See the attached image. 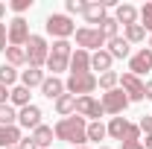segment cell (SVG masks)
<instances>
[{"mask_svg": "<svg viewBox=\"0 0 152 149\" xmlns=\"http://www.w3.org/2000/svg\"><path fill=\"white\" fill-rule=\"evenodd\" d=\"M56 137L58 140H64V143H76V146H82L85 140H88V123L82 120V117H61L56 123Z\"/></svg>", "mask_w": 152, "mask_h": 149, "instance_id": "cell-1", "label": "cell"}, {"mask_svg": "<svg viewBox=\"0 0 152 149\" xmlns=\"http://www.w3.org/2000/svg\"><path fill=\"white\" fill-rule=\"evenodd\" d=\"M70 56H73L70 44H67V41H56L53 50H50V56H47V70L53 76L61 73V70H67V67H70Z\"/></svg>", "mask_w": 152, "mask_h": 149, "instance_id": "cell-2", "label": "cell"}, {"mask_svg": "<svg viewBox=\"0 0 152 149\" xmlns=\"http://www.w3.org/2000/svg\"><path fill=\"white\" fill-rule=\"evenodd\" d=\"M44 29L50 32V35H56V41H67V38L76 32L73 20L67 18V15H47V20H44Z\"/></svg>", "mask_w": 152, "mask_h": 149, "instance_id": "cell-3", "label": "cell"}, {"mask_svg": "<svg viewBox=\"0 0 152 149\" xmlns=\"http://www.w3.org/2000/svg\"><path fill=\"white\" fill-rule=\"evenodd\" d=\"M47 56H50L47 41L41 35H29V41H26V64L29 67H41V64H47Z\"/></svg>", "mask_w": 152, "mask_h": 149, "instance_id": "cell-4", "label": "cell"}, {"mask_svg": "<svg viewBox=\"0 0 152 149\" xmlns=\"http://www.w3.org/2000/svg\"><path fill=\"white\" fill-rule=\"evenodd\" d=\"M96 88V76L94 73H70V79L64 82L67 93H79V96H91V91Z\"/></svg>", "mask_w": 152, "mask_h": 149, "instance_id": "cell-5", "label": "cell"}, {"mask_svg": "<svg viewBox=\"0 0 152 149\" xmlns=\"http://www.w3.org/2000/svg\"><path fill=\"white\" fill-rule=\"evenodd\" d=\"M120 91L129 96V102H140V99H146V85L132 73H123L120 76Z\"/></svg>", "mask_w": 152, "mask_h": 149, "instance_id": "cell-6", "label": "cell"}, {"mask_svg": "<svg viewBox=\"0 0 152 149\" xmlns=\"http://www.w3.org/2000/svg\"><path fill=\"white\" fill-rule=\"evenodd\" d=\"M76 44H79V50H99L105 44V35L99 29L82 26V29H76Z\"/></svg>", "mask_w": 152, "mask_h": 149, "instance_id": "cell-7", "label": "cell"}, {"mask_svg": "<svg viewBox=\"0 0 152 149\" xmlns=\"http://www.w3.org/2000/svg\"><path fill=\"white\" fill-rule=\"evenodd\" d=\"M102 111L105 114H123V108L129 105V96L120 91V88H114V91H105L102 93Z\"/></svg>", "mask_w": 152, "mask_h": 149, "instance_id": "cell-8", "label": "cell"}, {"mask_svg": "<svg viewBox=\"0 0 152 149\" xmlns=\"http://www.w3.org/2000/svg\"><path fill=\"white\" fill-rule=\"evenodd\" d=\"M76 114L85 120V117H94V123L102 117V102L99 99H94V96H76Z\"/></svg>", "mask_w": 152, "mask_h": 149, "instance_id": "cell-9", "label": "cell"}, {"mask_svg": "<svg viewBox=\"0 0 152 149\" xmlns=\"http://www.w3.org/2000/svg\"><path fill=\"white\" fill-rule=\"evenodd\" d=\"M29 41V23L23 18H15L9 23V47H26Z\"/></svg>", "mask_w": 152, "mask_h": 149, "instance_id": "cell-10", "label": "cell"}, {"mask_svg": "<svg viewBox=\"0 0 152 149\" xmlns=\"http://www.w3.org/2000/svg\"><path fill=\"white\" fill-rule=\"evenodd\" d=\"M129 70H132V76H137V79L143 73H149L152 70V50H146V47L137 50V53L129 58Z\"/></svg>", "mask_w": 152, "mask_h": 149, "instance_id": "cell-11", "label": "cell"}, {"mask_svg": "<svg viewBox=\"0 0 152 149\" xmlns=\"http://www.w3.org/2000/svg\"><path fill=\"white\" fill-rule=\"evenodd\" d=\"M108 0H88V6H85V12H82V18L88 20V23H102L105 20V12H108Z\"/></svg>", "mask_w": 152, "mask_h": 149, "instance_id": "cell-12", "label": "cell"}, {"mask_svg": "<svg viewBox=\"0 0 152 149\" xmlns=\"http://www.w3.org/2000/svg\"><path fill=\"white\" fill-rule=\"evenodd\" d=\"M18 123L23 126V129H32V131H35L38 126H41V108L29 102L26 108H20V114H18Z\"/></svg>", "mask_w": 152, "mask_h": 149, "instance_id": "cell-13", "label": "cell"}, {"mask_svg": "<svg viewBox=\"0 0 152 149\" xmlns=\"http://www.w3.org/2000/svg\"><path fill=\"white\" fill-rule=\"evenodd\" d=\"M70 73H91V53L88 50H76L70 56Z\"/></svg>", "mask_w": 152, "mask_h": 149, "instance_id": "cell-14", "label": "cell"}, {"mask_svg": "<svg viewBox=\"0 0 152 149\" xmlns=\"http://www.w3.org/2000/svg\"><path fill=\"white\" fill-rule=\"evenodd\" d=\"M18 143H20L18 126H0V149H15Z\"/></svg>", "mask_w": 152, "mask_h": 149, "instance_id": "cell-15", "label": "cell"}, {"mask_svg": "<svg viewBox=\"0 0 152 149\" xmlns=\"http://www.w3.org/2000/svg\"><path fill=\"white\" fill-rule=\"evenodd\" d=\"M41 93H44L47 99H58V96L64 93V82H61L58 76H47L44 85H41Z\"/></svg>", "mask_w": 152, "mask_h": 149, "instance_id": "cell-16", "label": "cell"}, {"mask_svg": "<svg viewBox=\"0 0 152 149\" xmlns=\"http://www.w3.org/2000/svg\"><path fill=\"white\" fill-rule=\"evenodd\" d=\"M44 79H47V76H44L41 67H29V70H23V73H20V85H23V88H41V85H44Z\"/></svg>", "mask_w": 152, "mask_h": 149, "instance_id": "cell-17", "label": "cell"}, {"mask_svg": "<svg viewBox=\"0 0 152 149\" xmlns=\"http://www.w3.org/2000/svg\"><path fill=\"white\" fill-rule=\"evenodd\" d=\"M117 23H123V26L137 23V9H134L132 3H120L117 6Z\"/></svg>", "mask_w": 152, "mask_h": 149, "instance_id": "cell-18", "label": "cell"}, {"mask_svg": "<svg viewBox=\"0 0 152 149\" xmlns=\"http://www.w3.org/2000/svg\"><path fill=\"white\" fill-rule=\"evenodd\" d=\"M111 53L108 50H96L94 56H91V70H102V73H108L111 70Z\"/></svg>", "mask_w": 152, "mask_h": 149, "instance_id": "cell-19", "label": "cell"}, {"mask_svg": "<svg viewBox=\"0 0 152 149\" xmlns=\"http://www.w3.org/2000/svg\"><path fill=\"white\" fill-rule=\"evenodd\" d=\"M129 50H132V44H129L126 38H120V35L108 41V53H111V58H126Z\"/></svg>", "mask_w": 152, "mask_h": 149, "instance_id": "cell-20", "label": "cell"}, {"mask_svg": "<svg viewBox=\"0 0 152 149\" xmlns=\"http://www.w3.org/2000/svg\"><path fill=\"white\" fill-rule=\"evenodd\" d=\"M53 134H56V131L50 129V126H44V123H41V126L32 131V140H35V146H38V149H47L50 143H53Z\"/></svg>", "mask_w": 152, "mask_h": 149, "instance_id": "cell-21", "label": "cell"}, {"mask_svg": "<svg viewBox=\"0 0 152 149\" xmlns=\"http://www.w3.org/2000/svg\"><path fill=\"white\" fill-rule=\"evenodd\" d=\"M56 111L61 114V117L76 114V96H73V93H61V96L56 99Z\"/></svg>", "mask_w": 152, "mask_h": 149, "instance_id": "cell-22", "label": "cell"}, {"mask_svg": "<svg viewBox=\"0 0 152 149\" xmlns=\"http://www.w3.org/2000/svg\"><path fill=\"white\" fill-rule=\"evenodd\" d=\"M6 61H9L12 67L26 64V47H6Z\"/></svg>", "mask_w": 152, "mask_h": 149, "instance_id": "cell-23", "label": "cell"}, {"mask_svg": "<svg viewBox=\"0 0 152 149\" xmlns=\"http://www.w3.org/2000/svg\"><path fill=\"white\" fill-rule=\"evenodd\" d=\"M96 85H99L102 91H114V88L120 85V76L114 73V70H108V73H99V79H96Z\"/></svg>", "mask_w": 152, "mask_h": 149, "instance_id": "cell-24", "label": "cell"}, {"mask_svg": "<svg viewBox=\"0 0 152 149\" xmlns=\"http://www.w3.org/2000/svg\"><path fill=\"white\" fill-rule=\"evenodd\" d=\"M126 126H129V123H126V117H111V123H108L105 129H108V134H111V137L123 140V131H126Z\"/></svg>", "mask_w": 152, "mask_h": 149, "instance_id": "cell-25", "label": "cell"}, {"mask_svg": "<svg viewBox=\"0 0 152 149\" xmlns=\"http://www.w3.org/2000/svg\"><path fill=\"white\" fill-rule=\"evenodd\" d=\"M9 96H12V102H15V105H20V108H26V105H29V88H23V85L12 88V91H9Z\"/></svg>", "mask_w": 152, "mask_h": 149, "instance_id": "cell-26", "label": "cell"}, {"mask_svg": "<svg viewBox=\"0 0 152 149\" xmlns=\"http://www.w3.org/2000/svg\"><path fill=\"white\" fill-rule=\"evenodd\" d=\"M126 41L129 44H137V41H143L146 38V29H143V23H132V26H126Z\"/></svg>", "mask_w": 152, "mask_h": 149, "instance_id": "cell-27", "label": "cell"}, {"mask_svg": "<svg viewBox=\"0 0 152 149\" xmlns=\"http://www.w3.org/2000/svg\"><path fill=\"white\" fill-rule=\"evenodd\" d=\"M15 79H18V70H15L12 64H6V61H3V64H0V85H3V88H9V85H15Z\"/></svg>", "mask_w": 152, "mask_h": 149, "instance_id": "cell-28", "label": "cell"}, {"mask_svg": "<svg viewBox=\"0 0 152 149\" xmlns=\"http://www.w3.org/2000/svg\"><path fill=\"white\" fill-rule=\"evenodd\" d=\"M15 123H18L15 108H12L9 102H3V105H0V126H15Z\"/></svg>", "mask_w": 152, "mask_h": 149, "instance_id": "cell-29", "label": "cell"}, {"mask_svg": "<svg viewBox=\"0 0 152 149\" xmlns=\"http://www.w3.org/2000/svg\"><path fill=\"white\" fill-rule=\"evenodd\" d=\"M117 26H120V23H117V18H108V15H105V20H102V26H99V32L105 35V41H111V38H117Z\"/></svg>", "mask_w": 152, "mask_h": 149, "instance_id": "cell-30", "label": "cell"}, {"mask_svg": "<svg viewBox=\"0 0 152 149\" xmlns=\"http://www.w3.org/2000/svg\"><path fill=\"white\" fill-rule=\"evenodd\" d=\"M105 134H108V129H105V126H102L99 120H96V123H91V126H88V140H96V143H99V140H102Z\"/></svg>", "mask_w": 152, "mask_h": 149, "instance_id": "cell-31", "label": "cell"}, {"mask_svg": "<svg viewBox=\"0 0 152 149\" xmlns=\"http://www.w3.org/2000/svg\"><path fill=\"white\" fill-rule=\"evenodd\" d=\"M134 140H140V129L137 126H126V131H123V143H134Z\"/></svg>", "mask_w": 152, "mask_h": 149, "instance_id": "cell-32", "label": "cell"}, {"mask_svg": "<svg viewBox=\"0 0 152 149\" xmlns=\"http://www.w3.org/2000/svg\"><path fill=\"white\" fill-rule=\"evenodd\" d=\"M140 20H143V29H152V3H143V9H140Z\"/></svg>", "mask_w": 152, "mask_h": 149, "instance_id": "cell-33", "label": "cell"}, {"mask_svg": "<svg viewBox=\"0 0 152 149\" xmlns=\"http://www.w3.org/2000/svg\"><path fill=\"white\" fill-rule=\"evenodd\" d=\"M85 6H88V0H67V12L70 15H82Z\"/></svg>", "mask_w": 152, "mask_h": 149, "instance_id": "cell-34", "label": "cell"}, {"mask_svg": "<svg viewBox=\"0 0 152 149\" xmlns=\"http://www.w3.org/2000/svg\"><path fill=\"white\" fill-rule=\"evenodd\" d=\"M29 6H32V0H12V3H9V9H12V12H26V9H29Z\"/></svg>", "mask_w": 152, "mask_h": 149, "instance_id": "cell-35", "label": "cell"}, {"mask_svg": "<svg viewBox=\"0 0 152 149\" xmlns=\"http://www.w3.org/2000/svg\"><path fill=\"white\" fill-rule=\"evenodd\" d=\"M6 44H9V29H6V23H0V50L6 53Z\"/></svg>", "mask_w": 152, "mask_h": 149, "instance_id": "cell-36", "label": "cell"}, {"mask_svg": "<svg viewBox=\"0 0 152 149\" xmlns=\"http://www.w3.org/2000/svg\"><path fill=\"white\" fill-rule=\"evenodd\" d=\"M137 129H140V131H146V134H152V117H140Z\"/></svg>", "mask_w": 152, "mask_h": 149, "instance_id": "cell-37", "label": "cell"}, {"mask_svg": "<svg viewBox=\"0 0 152 149\" xmlns=\"http://www.w3.org/2000/svg\"><path fill=\"white\" fill-rule=\"evenodd\" d=\"M18 149H38V146H35V140H32V137H26V140H23V137H20V143H18Z\"/></svg>", "mask_w": 152, "mask_h": 149, "instance_id": "cell-38", "label": "cell"}, {"mask_svg": "<svg viewBox=\"0 0 152 149\" xmlns=\"http://www.w3.org/2000/svg\"><path fill=\"white\" fill-rule=\"evenodd\" d=\"M123 149H143V143H140V140H134V143H123Z\"/></svg>", "mask_w": 152, "mask_h": 149, "instance_id": "cell-39", "label": "cell"}, {"mask_svg": "<svg viewBox=\"0 0 152 149\" xmlns=\"http://www.w3.org/2000/svg\"><path fill=\"white\" fill-rule=\"evenodd\" d=\"M6 96H9V91H6V88H3V85H0V105H3V102H6Z\"/></svg>", "mask_w": 152, "mask_h": 149, "instance_id": "cell-40", "label": "cell"}, {"mask_svg": "<svg viewBox=\"0 0 152 149\" xmlns=\"http://www.w3.org/2000/svg\"><path fill=\"white\" fill-rule=\"evenodd\" d=\"M143 149H152V134H146V140H143Z\"/></svg>", "mask_w": 152, "mask_h": 149, "instance_id": "cell-41", "label": "cell"}, {"mask_svg": "<svg viewBox=\"0 0 152 149\" xmlns=\"http://www.w3.org/2000/svg\"><path fill=\"white\" fill-rule=\"evenodd\" d=\"M146 99H152V82H146Z\"/></svg>", "mask_w": 152, "mask_h": 149, "instance_id": "cell-42", "label": "cell"}, {"mask_svg": "<svg viewBox=\"0 0 152 149\" xmlns=\"http://www.w3.org/2000/svg\"><path fill=\"white\" fill-rule=\"evenodd\" d=\"M6 9H9V6H6V3H0V18L6 15Z\"/></svg>", "mask_w": 152, "mask_h": 149, "instance_id": "cell-43", "label": "cell"}, {"mask_svg": "<svg viewBox=\"0 0 152 149\" xmlns=\"http://www.w3.org/2000/svg\"><path fill=\"white\" fill-rule=\"evenodd\" d=\"M149 50H152V38H149Z\"/></svg>", "mask_w": 152, "mask_h": 149, "instance_id": "cell-44", "label": "cell"}, {"mask_svg": "<svg viewBox=\"0 0 152 149\" xmlns=\"http://www.w3.org/2000/svg\"><path fill=\"white\" fill-rule=\"evenodd\" d=\"M99 149H108V146H99Z\"/></svg>", "mask_w": 152, "mask_h": 149, "instance_id": "cell-45", "label": "cell"}, {"mask_svg": "<svg viewBox=\"0 0 152 149\" xmlns=\"http://www.w3.org/2000/svg\"><path fill=\"white\" fill-rule=\"evenodd\" d=\"M76 149H85V146H76Z\"/></svg>", "mask_w": 152, "mask_h": 149, "instance_id": "cell-46", "label": "cell"}, {"mask_svg": "<svg viewBox=\"0 0 152 149\" xmlns=\"http://www.w3.org/2000/svg\"><path fill=\"white\" fill-rule=\"evenodd\" d=\"M15 149H18V146H15Z\"/></svg>", "mask_w": 152, "mask_h": 149, "instance_id": "cell-47", "label": "cell"}]
</instances>
